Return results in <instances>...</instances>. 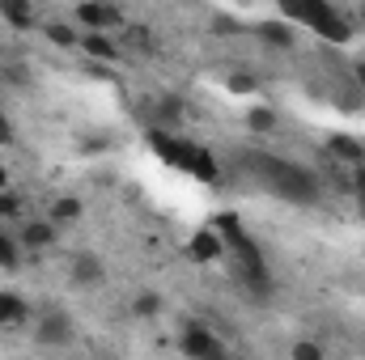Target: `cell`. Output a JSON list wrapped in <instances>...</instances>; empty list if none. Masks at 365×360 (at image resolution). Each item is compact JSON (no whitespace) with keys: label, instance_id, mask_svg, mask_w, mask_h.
Segmentation results:
<instances>
[{"label":"cell","instance_id":"obj_9","mask_svg":"<svg viewBox=\"0 0 365 360\" xmlns=\"http://www.w3.org/2000/svg\"><path fill=\"white\" fill-rule=\"evenodd\" d=\"M26 318H30L26 301L17 292H0V327H21Z\"/></svg>","mask_w":365,"mask_h":360},{"label":"cell","instance_id":"obj_4","mask_svg":"<svg viewBox=\"0 0 365 360\" xmlns=\"http://www.w3.org/2000/svg\"><path fill=\"white\" fill-rule=\"evenodd\" d=\"M179 348H182V356H204V360H221L225 356V344H221L217 335H208L200 322H191V327L182 331Z\"/></svg>","mask_w":365,"mask_h":360},{"label":"cell","instance_id":"obj_27","mask_svg":"<svg viewBox=\"0 0 365 360\" xmlns=\"http://www.w3.org/2000/svg\"><path fill=\"white\" fill-rule=\"evenodd\" d=\"M0 191H9V174H4V166H0Z\"/></svg>","mask_w":365,"mask_h":360},{"label":"cell","instance_id":"obj_20","mask_svg":"<svg viewBox=\"0 0 365 360\" xmlns=\"http://www.w3.org/2000/svg\"><path fill=\"white\" fill-rule=\"evenodd\" d=\"M353 170H357V174H353V195L361 199V208H365V162H357Z\"/></svg>","mask_w":365,"mask_h":360},{"label":"cell","instance_id":"obj_2","mask_svg":"<svg viewBox=\"0 0 365 360\" xmlns=\"http://www.w3.org/2000/svg\"><path fill=\"white\" fill-rule=\"evenodd\" d=\"M276 4L284 9V17H293V21L319 30V34L331 38V43H349V34H353V26H349L327 0H276Z\"/></svg>","mask_w":365,"mask_h":360},{"label":"cell","instance_id":"obj_16","mask_svg":"<svg viewBox=\"0 0 365 360\" xmlns=\"http://www.w3.org/2000/svg\"><path fill=\"white\" fill-rule=\"evenodd\" d=\"M247 123H251V132H272L276 115H272V110H268V106H255V110L247 115Z\"/></svg>","mask_w":365,"mask_h":360},{"label":"cell","instance_id":"obj_15","mask_svg":"<svg viewBox=\"0 0 365 360\" xmlns=\"http://www.w3.org/2000/svg\"><path fill=\"white\" fill-rule=\"evenodd\" d=\"M43 30H47V38H51L56 47H77V43H81V38H77V30H73V26H64V21H47Z\"/></svg>","mask_w":365,"mask_h":360},{"label":"cell","instance_id":"obj_26","mask_svg":"<svg viewBox=\"0 0 365 360\" xmlns=\"http://www.w3.org/2000/svg\"><path fill=\"white\" fill-rule=\"evenodd\" d=\"M0 263H4V268H13V263H17V259H13V246H9L4 238H0Z\"/></svg>","mask_w":365,"mask_h":360},{"label":"cell","instance_id":"obj_1","mask_svg":"<svg viewBox=\"0 0 365 360\" xmlns=\"http://www.w3.org/2000/svg\"><path fill=\"white\" fill-rule=\"evenodd\" d=\"M247 170L264 182L272 195H280V199H293V203H314V199H319V182L310 179L302 166L284 162V157H272V153H247Z\"/></svg>","mask_w":365,"mask_h":360},{"label":"cell","instance_id":"obj_6","mask_svg":"<svg viewBox=\"0 0 365 360\" xmlns=\"http://www.w3.org/2000/svg\"><path fill=\"white\" fill-rule=\"evenodd\" d=\"M187 250H191V259L212 263V259H221V255H225V238H221V233H217V225H212V229H200V233L191 238V246H187Z\"/></svg>","mask_w":365,"mask_h":360},{"label":"cell","instance_id":"obj_10","mask_svg":"<svg viewBox=\"0 0 365 360\" xmlns=\"http://www.w3.org/2000/svg\"><path fill=\"white\" fill-rule=\"evenodd\" d=\"M38 344H73V331H68V318H60V314H51V318H43V327H38Z\"/></svg>","mask_w":365,"mask_h":360},{"label":"cell","instance_id":"obj_5","mask_svg":"<svg viewBox=\"0 0 365 360\" xmlns=\"http://www.w3.org/2000/svg\"><path fill=\"white\" fill-rule=\"evenodd\" d=\"M77 21L86 30H119L123 26V13L115 4H106V0H81L77 4Z\"/></svg>","mask_w":365,"mask_h":360},{"label":"cell","instance_id":"obj_22","mask_svg":"<svg viewBox=\"0 0 365 360\" xmlns=\"http://www.w3.org/2000/svg\"><path fill=\"white\" fill-rule=\"evenodd\" d=\"M128 38H132L136 47H145V51H153V34H145V30H128Z\"/></svg>","mask_w":365,"mask_h":360},{"label":"cell","instance_id":"obj_3","mask_svg":"<svg viewBox=\"0 0 365 360\" xmlns=\"http://www.w3.org/2000/svg\"><path fill=\"white\" fill-rule=\"evenodd\" d=\"M149 144H153L170 166H179V170H187V174H195V179H204V182L217 179V162H212L200 144L179 140V136H166V132H149Z\"/></svg>","mask_w":365,"mask_h":360},{"label":"cell","instance_id":"obj_19","mask_svg":"<svg viewBox=\"0 0 365 360\" xmlns=\"http://www.w3.org/2000/svg\"><path fill=\"white\" fill-rule=\"evenodd\" d=\"M293 360H323V348L319 344H297L293 348Z\"/></svg>","mask_w":365,"mask_h":360},{"label":"cell","instance_id":"obj_24","mask_svg":"<svg viewBox=\"0 0 365 360\" xmlns=\"http://www.w3.org/2000/svg\"><path fill=\"white\" fill-rule=\"evenodd\" d=\"M212 30H221V34H238V26H234V17H217V21H212Z\"/></svg>","mask_w":365,"mask_h":360},{"label":"cell","instance_id":"obj_11","mask_svg":"<svg viewBox=\"0 0 365 360\" xmlns=\"http://www.w3.org/2000/svg\"><path fill=\"white\" fill-rule=\"evenodd\" d=\"M73 280H77V284H98V280H102L98 255H77V259H73Z\"/></svg>","mask_w":365,"mask_h":360},{"label":"cell","instance_id":"obj_12","mask_svg":"<svg viewBox=\"0 0 365 360\" xmlns=\"http://www.w3.org/2000/svg\"><path fill=\"white\" fill-rule=\"evenodd\" d=\"M340 162H349V166H357V162H365V149L357 144V140H349V136H331V144H327Z\"/></svg>","mask_w":365,"mask_h":360},{"label":"cell","instance_id":"obj_23","mask_svg":"<svg viewBox=\"0 0 365 360\" xmlns=\"http://www.w3.org/2000/svg\"><path fill=\"white\" fill-rule=\"evenodd\" d=\"M230 90H234V93H251V90H255V77H234V81H230Z\"/></svg>","mask_w":365,"mask_h":360},{"label":"cell","instance_id":"obj_14","mask_svg":"<svg viewBox=\"0 0 365 360\" xmlns=\"http://www.w3.org/2000/svg\"><path fill=\"white\" fill-rule=\"evenodd\" d=\"M259 38L272 43V47H293V30L280 26V21H264V26H259Z\"/></svg>","mask_w":365,"mask_h":360},{"label":"cell","instance_id":"obj_21","mask_svg":"<svg viewBox=\"0 0 365 360\" xmlns=\"http://www.w3.org/2000/svg\"><path fill=\"white\" fill-rule=\"evenodd\" d=\"M17 195H9V191H0V216H17Z\"/></svg>","mask_w":365,"mask_h":360},{"label":"cell","instance_id":"obj_17","mask_svg":"<svg viewBox=\"0 0 365 360\" xmlns=\"http://www.w3.org/2000/svg\"><path fill=\"white\" fill-rule=\"evenodd\" d=\"M81 216V199H60L51 208V221H77Z\"/></svg>","mask_w":365,"mask_h":360},{"label":"cell","instance_id":"obj_8","mask_svg":"<svg viewBox=\"0 0 365 360\" xmlns=\"http://www.w3.org/2000/svg\"><path fill=\"white\" fill-rule=\"evenodd\" d=\"M0 17H4L9 26H17V30H30V26H34L30 0H0Z\"/></svg>","mask_w":365,"mask_h":360},{"label":"cell","instance_id":"obj_18","mask_svg":"<svg viewBox=\"0 0 365 360\" xmlns=\"http://www.w3.org/2000/svg\"><path fill=\"white\" fill-rule=\"evenodd\" d=\"M132 309H136L140 318H153V314L162 309V301H158V292H140V297L132 301Z\"/></svg>","mask_w":365,"mask_h":360},{"label":"cell","instance_id":"obj_25","mask_svg":"<svg viewBox=\"0 0 365 360\" xmlns=\"http://www.w3.org/2000/svg\"><path fill=\"white\" fill-rule=\"evenodd\" d=\"M4 144H13V123L0 115V149H4Z\"/></svg>","mask_w":365,"mask_h":360},{"label":"cell","instance_id":"obj_13","mask_svg":"<svg viewBox=\"0 0 365 360\" xmlns=\"http://www.w3.org/2000/svg\"><path fill=\"white\" fill-rule=\"evenodd\" d=\"M81 47L90 51L93 60H115V55H119V51H115V43H110V38H106L102 30H93V34L86 38V43H81Z\"/></svg>","mask_w":365,"mask_h":360},{"label":"cell","instance_id":"obj_7","mask_svg":"<svg viewBox=\"0 0 365 360\" xmlns=\"http://www.w3.org/2000/svg\"><path fill=\"white\" fill-rule=\"evenodd\" d=\"M21 242H26L30 250L51 246V242H56V221H26V225H21Z\"/></svg>","mask_w":365,"mask_h":360}]
</instances>
